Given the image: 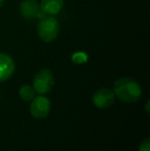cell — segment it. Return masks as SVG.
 <instances>
[{
    "label": "cell",
    "mask_w": 150,
    "mask_h": 151,
    "mask_svg": "<svg viewBox=\"0 0 150 151\" xmlns=\"http://www.w3.org/2000/svg\"><path fill=\"white\" fill-rule=\"evenodd\" d=\"M60 31L59 21L54 16L41 17L37 25V33L42 41L50 43L58 37Z\"/></svg>",
    "instance_id": "obj_2"
},
{
    "label": "cell",
    "mask_w": 150,
    "mask_h": 151,
    "mask_svg": "<svg viewBox=\"0 0 150 151\" xmlns=\"http://www.w3.org/2000/svg\"><path fill=\"white\" fill-rule=\"evenodd\" d=\"M14 62L10 56L0 52V81H5L14 72Z\"/></svg>",
    "instance_id": "obj_7"
},
{
    "label": "cell",
    "mask_w": 150,
    "mask_h": 151,
    "mask_svg": "<svg viewBox=\"0 0 150 151\" xmlns=\"http://www.w3.org/2000/svg\"><path fill=\"white\" fill-rule=\"evenodd\" d=\"M50 106H52V104H50V99L44 97L43 95L34 97L32 99V103H31L30 107L31 114L38 119L44 118L50 114Z\"/></svg>",
    "instance_id": "obj_4"
},
{
    "label": "cell",
    "mask_w": 150,
    "mask_h": 151,
    "mask_svg": "<svg viewBox=\"0 0 150 151\" xmlns=\"http://www.w3.org/2000/svg\"><path fill=\"white\" fill-rule=\"evenodd\" d=\"M20 12L26 20H34L37 17L41 18L40 6L36 0H23L20 4Z\"/></svg>",
    "instance_id": "obj_6"
},
{
    "label": "cell",
    "mask_w": 150,
    "mask_h": 151,
    "mask_svg": "<svg viewBox=\"0 0 150 151\" xmlns=\"http://www.w3.org/2000/svg\"><path fill=\"white\" fill-rule=\"evenodd\" d=\"M86 59H88V56H86V54H84V52H75V54L72 56V61H73V63H75V64H82V63H84V62H86Z\"/></svg>",
    "instance_id": "obj_10"
},
{
    "label": "cell",
    "mask_w": 150,
    "mask_h": 151,
    "mask_svg": "<svg viewBox=\"0 0 150 151\" xmlns=\"http://www.w3.org/2000/svg\"><path fill=\"white\" fill-rule=\"evenodd\" d=\"M40 12L44 16H55L59 14L64 6V0H41Z\"/></svg>",
    "instance_id": "obj_8"
},
{
    "label": "cell",
    "mask_w": 150,
    "mask_h": 151,
    "mask_svg": "<svg viewBox=\"0 0 150 151\" xmlns=\"http://www.w3.org/2000/svg\"><path fill=\"white\" fill-rule=\"evenodd\" d=\"M114 95L126 103H135L140 99L142 88L135 79L130 77H122L114 82Z\"/></svg>",
    "instance_id": "obj_1"
},
{
    "label": "cell",
    "mask_w": 150,
    "mask_h": 151,
    "mask_svg": "<svg viewBox=\"0 0 150 151\" xmlns=\"http://www.w3.org/2000/svg\"><path fill=\"white\" fill-rule=\"evenodd\" d=\"M139 151H150V140L148 138L141 143L140 147H139Z\"/></svg>",
    "instance_id": "obj_11"
},
{
    "label": "cell",
    "mask_w": 150,
    "mask_h": 151,
    "mask_svg": "<svg viewBox=\"0 0 150 151\" xmlns=\"http://www.w3.org/2000/svg\"><path fill=\"white\" fill-rule=\"evenodd\" d=\"M55 83L54 74L50 70L42 69L33 78V88L39 95H45L52 90Z\"/></svg>",
    "instance_id": "obj_3"
},
{
    "label": "cell",
    "mask_w": 150,
    "mask_h": 151,
    "mask_svg": "<svg viewBox=\"0 0 150 151\" xmlns=\"http://www.w3.org/2000/svg\"><path fill=\"white\" fill-rule=\"evenodd\" d=\"M93 102L96 107L101 108V109H106V108L111 107L115 102L114 91L107 88H100L93 96Z\"/></svg>",
    "instance_id": "obj_5"
},
{
    "label": "cell",
    "mask_w": 150,
    "mask_h": 151,
    "mask_svg": "<svg viewBox=\"0 0 150 151\" xmlns=\"http://www.w3.org/2000/svg\"><path fill=\"white\" fill-rule=\"evenodd\" d=\"M20 96L25 101H30L35 97V90L33 88V86L25 84L20 88Z\"/></svg>",
    "instance_id": "obj_9"
},
{
    "label": "cell",
    "mask_w": 150,
    "mask_h": 151,
    "mask_svg": "<svg viewBox=\"0 0 150 151\" xmlns=\"http://www.w3.org/2000/svg\"><path fill=\"white\" fill-rule=\"evenodd\" d=\"M3 3H4V0H0V7H2Z\"/></svg>",
    "instance_id": "obj_12"
}]
</instances>
